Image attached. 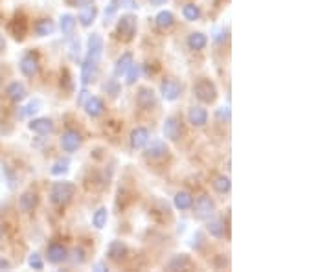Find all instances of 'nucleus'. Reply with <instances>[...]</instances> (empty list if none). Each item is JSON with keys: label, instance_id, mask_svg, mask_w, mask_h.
I'll use <instances>...</instances> for the list:
<instances>
[{"label": "nucleus", "instance_id": "obj_1", "mask_svg": "<svg viewBox=\"0 0 331 272\" xmlns=\"http://www.w3.org/2000/svg\"><path fill=\"white\" fill-rule=\"evenodd\" d=\"M74 193H76V186L74 182L63 180V182H55L50 190V202L53 206H65L72 201Z\"/></svg>", "mask_w": 331, "mask_h": 272}, {"label": "nucleus", "instance_id": "obj_2", "mask_svg": "<svg viewBox=\"0 0 331 272\" xmlns=\"http://www.w3.org/2000/svg\"><path fill=\"white\" fill-rule=\"evenodd\" d=\"M193 94L199 101L202 103H214L217 100V86L214 85V81L202 77L193 85Z\"/></svg>", "mask_w": 331, "mask_h": 272}, {"label": "nucleus", "instance_id": "obj_3", "mask_svg": "<svg viewBox=\"0 0 331 272\" xmlns=\"http://www.w3.org/2000/svg\"><path fill=\"white\" fill-rule=\"evenodd\" d=\"M116 34H118V37H120L122 41H125V43L133 41V37H135V34H136L135 15H122L118 24H116Z\"/></svg>", "mask_w": 331, "mask_h": 272}, {"label": "nucleus", "instance_id": "obj_4", "mask_svg": "<svg viewBox=\"0 0 331 272\" xmlns=\"http://www.w3.org/2000/svg\"><path fill=\"white\" fill-rule=\"evenodd\" d=\"M192 208H193L195 219H199V221H206L216 214V202L212 201V197H208V195L199 197L195 201V206H192Z\"/></svg>", "mask_w": 331, "mask_h": 272}, {"label": "nucleus", "instance_id": "obj_5", "mask_svg": "<svg viewBox=\"0 0 331 272\" xmlns=\"http://www.w3.org/2000/svg\"><path fill=\"white\" fill-rule=\"evenodd\" d=\"M83 143V136L79 131L76 129H68L63 133L61 136V147L63 151H67V153H74V151H77V149L81 147Z\"/></svg>", "mask_w": 331, "mask_h": 272}, {"label": "nucleus", "instance_id": "obj_6", "mask_svg": "<svg viewBox=\"0 0 331 272\" xmlns=\"http://www.w3.org/2000/svg\"><path fill=\"white\" fill-rule=\"evenodd\" d=\"M160 94H162V98L166 101H175L180 98V94H183V85L177 81V79H164L162 83H160Z\"/></svg>", "mask_w": 331, "mask_h": 272}, {"label": "nucleus", "instance_id": "obj_7", "mask_svg": "<svg viewBox=\"0 0 331 272\" xmlns=\"http://www.w3.org/2000/svg\"><path fill=\"white\" fill-rule=\"evenodd\" d=\"M164 136L169 140V142H177L183 136V122L177 116H169L164 122Z\"/></svg>", "mask_w": 331, "mask_h": 272}, {"label": "nucleus", "instance_id": "obj_8", "mask_svg": "<svg viewBox=\"0 0 331 272\" xmlns=\"http://www.w3.org/2000/svg\"><path fill=\"white\" fill-rule=\"evenodd\" d=\"M136 105L144 110L153 109V107L157 105V94H155L153 88H149V86H142V88H138V94H136Z\"/></svg>", "mask_w": 331, "mask_h": 272}, {"label": "nucleus", "instance_id": "obj_9", "mask_svg": "<svg viewBox=\"0 0 331 272\" xmlns=\"http://www.w3.org/2000/svg\"><path fill=\"white\" fill-rule=\"evenodd\" d=\"M101 52H103V39L100 34H92L88 35V41H86V57L92 59V61H100Z\"/></svg>", "mask_w": 331, "mask_h": 272}, {"label": "nucleus", "instance_id": "obj_10", "mask_svg": "<svg viewBox=\"0 0 331 272\" xmlns=\"http://www.w3.org/2000/svg\"><path fill=\"white\" fill-rule=\"evenodd\" d=\"M46 258H48V261L53 263V265H59V263L67 261V258H68L67 247L61 243H50L48 249H46Z\"/></svg>", "mask_w": 331, "mask_h": 272}, {"label": "nucleus", "instance_id": "obj_11", "mask_svg": "<svg viewBox=\"0 0 331 272\" xmlns=\"http://www.w3.org/2000/svg\"><path fill=\"white\" fill-rule=\"evenodd\" d=\"M19 68H20V72H22V76H26V77L37 76V72H39L37 57H35L34 53H26V55H22V59H20V63H19Z\"/></svg>", "mask_w": 331, "mask_h": 272}, {"label": "nucleus", "instance_id": "obj_12", "mask_svg": "<svg viewBox=\"0 0 331 272\" xmlns=\"http://www.w3.org/2000/svg\"><path fill=\"white\" fill-rule=\"evenodd\" d=\"M98 77V61L86 57L81 65V83L83 85H91L92 81H96Z\"/></svg>", "mask_w": 331, "mask_h": 272}, {"label": "nucleus", "instance_id": "obj_13", "mask_svg": "<svg viewBox=\"0 0 331 272\" xmlns=\"http://www.w3.org/2000/svg\"><path fill=\"white\" fill-rule=\"evenodd\" d=\"M149 131L145 127H136V129L131 131V136H129V143L133 149H144L145 145L149 143Z\"/></svg>", "mask_w": 331, "mask_h": 272}, {"label": "nucleus", "instance_id": "obj_14", "mask_svg": "<svg viewBox=\"0 0 331 272\" xmlns=\"http://www.w3.org/2000/svg\"><path fill=\"white\" fill-rule=\"evenodd\" d=\"M29 131H34L35 134H41V136H46L53 131V122L50 118H35L28 124Z\"/></svg>", "mask_w": 331, "mask_h": 272}, {"label": "nucleus", "instance_id": "obj_15", "mask_svg": "<svg viewBox=\"0 0 331 272\" xmlns=\"http://www.w3.org/2000/svg\"><path fill=\"white\" fill-rule=\"evenodd\" d=\"M85 110L86 114L91 116V118H98V116L103 114V110H105V103H103V100L101 98H98V96H88V100L85 101Z\"/></svg>", "mask_w": 331, "mask_h": 272}, {"label": "nucleus", "instance_id": "obj_16", "mask_svg": "<svg viewBox=\"0 0 331 272\" xmlns=\"http://www.w3.org/2000/svg\"><path fill=\"white\" fill-rule=\"evenodd\" d=\"M188 122L193 125V127H204L208 124V112L206 109L202 107H192L188 110Z\"/></svg>", "mask_w": 331, "mask_h": 272}, {"label": "nucleus", "instance_id": "obj_17", "mask_svg": "<svg viewBox=\"0 0 331 272\" xmlns=\"http://www.w3.org/2000/svg\"><path fill=\"white\" fill-rule=\"evenodd\" d=\"M168 145L162 142V140H153L151 145L145 149V157L151 158V160H159V158H164L168 155Z\"/></svg>", "mask_w": 331, "mask_h": 272}, {"label": "nucleus", "instance_id": "obj_18", "mask_svg": "<svg viewBox=\"0 0 331 272\" xmlns=\"http://www.w3.org/2000/svg\"><path fill=\"white\" fill-rule=\"evenodd\" d=\"M37 204H39V195L35 191H26V193H22L19 199V208L22 211H26V214L34 211Z\"/></svg>", "mask_w": 331, "mask_h": 272}, {"label": "nucleus", "instance_id": "obj_19", "mask_svg": "<svg viewBox=\"0 0 331 272\" xmlns=\"http://www.w3.org/2000/svg\"><path fill=\"white\" fill-rule=\"evenodd\" d=\"M96 17H98V8L94 4H91V6H85V8H81V11H79V15H77V20H79V24H81V26L88 28V26L96 20Z\"/></svg>", "mask_w": 331, "mask_h": 272}, {"label": "nucleus", "instance_id": "obj_20", "mask_svg": "<svg viewBox=\"0 0 331 272\" xmlns=\"http://www.w3.org/2000/svg\"><path fill=\"white\" fill-rule=\"evenodd\" d=\"M208 44V37L201 32H193V34L188 35V48L193 50V52H201L204 50Z\"/></svg>", "mask_w": 331, "mask_h": 272}, {"label": "nucleus", "instance_id": "obj_21", "mask_svg": "<svg viewBox=\"0 0 331 272\" xmlns=\"http://www.w3.org/2000/svg\"><path fill=\"white\" fill-rule=\"evenodd\" d=\"M125 254H127V247H125V243L118 241V239H116V241H110V245L107 247V258L109 259L120 261Z\"/></svg>", "mask_w": 331, "mask_h": 272}, {"label": "nucleus", "instance_id": "obj_22", "mask_svg": "<svg viewBox=\"0 0 331 272\" xmlns=\"http://www.w3.org/2000/svg\"><path fill=\"white\" fill-rule=\"evenodd\" d=\"M6 94H8V98H10L11 101H15V103H20V101L26 98V86L22 85V83L19 81H13L10 86H8V90H6Z\"/></svg>", "mask_w": 331, "mask_h": 272}, {"label": "nucleus", "instance_id": "obj_23", "mask_svg": "<svg viewBox=\"0 0 331 272\" xmlns=\"http://www.w3.org/2000/svg\"><path fill=\"white\" fill-rule=\"evenodd\" d=\"M206 221H208L206 228H208V232H210V235H214V237H223V235H225V230H226L225 219L212 215L210 219H206Z\"/></svg>", "mask_w": 331, "mask_h": 272}, {"label": "nucleus", "instance_id": "obj_24", "mask_svg": "<svg viewBox=\"0 0 331 272\" xmlns=\"http://www.w3.org/2000/svg\"><path fill=\"white\" fill-rule=\"evenodd\" d=\"M35 35L37 37H48L55 32V24H53L52 19H41L35 22Z\"/></svg>", "mask_w": 331, "mask_h": 272}, {"label": "nucleus", "instance_id": "obj_25", "mask_svg": "<svg viewBox=\"0 0 331 272\" xmlns=\"http://www.w3.org/2000/svg\"><path fill=\"white\" fill-rule=\"evenodd\" d=\"M133 53L131 52H125L124 55H122L118 61H116V65H114V76L116 77H122V76H125V72L129 70V67L133 65Z\"/></svg>", "mask_w": 331, "mask_h": 272}, {"label": "nucleus", "instance_id": "obj_26", "mask_svg": "<svg viewBox=\"0 0 331 272\" xmlns=\"http://www.w3.org/2000/svg\"><path fill=\"white\" fill-rule=\"evenodd\" d=\"M193 206V197L192 193H188V191H178L177 195H175V208L177 210H190Z\"/></svg>", "mask_w": 331, "mask_h": 272}, {"label": "nucleus", "instance_id": "obj_27", "mask_svg": "<svg viewBox=\"0 0 331 272\" xmlns=\"http://www.w3.org/2000/svg\"><path fill=\"white\" fill-rule=\"evenodd\" d=\"M188 265H190V256L188 254H178L168 263V268L169 270H184Z\"/></svg>", "mask_w": 331, "mask_h": 272}, {"label": "nucleus", "instance_id": "obj_28", "mask_svg": "<svg viewBox=\"0 0 331 272\" xmlns=\"http://www.w3.org/2000/svg\"><path fill=\"white\" fill-rule=\"evenodd\" d=\"M59 26H61L63 35H70L74 32V28H76V17L70 13L61 15V22H59Z\"/></svg>", "mask_w": 331, "mask_h": 272}, {"label": "nucleus", "instance_id": "obj_29", "mask_svg": "<svg viewBox=\"0 0 331 272\" xmlns=\"http://www.w3.org/2000/svg\"><path fill=\"white\" fill-rule=\"evenodd\" d=\"M155 20H157V26H159V28L168 29L175 24V15H173L171 11H160Z\"/></svg>", "mask_w": 331, "mask_h": 272}, {"label": "nucleus", "instance_id": "obj_30", "mask_svg": "<svg viewBox=\"0 0 331 272\" xmlns=\"http://www.w3.org/2000/svg\"><path fill=\"white\" fill-rule=\"evenodd\" d=\"M68 167H70V160L68 158H59L57 162H53L50 173H52L53 177H61V175H65L68 171Z\"/></svg>", "mask_w": 331, "mask_h": 272}, {"label": "nucleus", "instance_id": "obj_31", "mask_svg": "<svg viewBox=\"0 0 331 272\" xmlns=\"http://www.w3.org/2000/svg\"><path fill=\"white\" fill-rule=\"evenodd\" d=\"M183 15L186 20L195 22V20L201 19V10H199V6H195V4H186L183 8Z\"/></svg>", "mask_w": 331, "mask_h": 272}, {"label": "nucleus", "instance_id": "obj_32", "mask_svg": "<svg viewBox=\"0 0 331 272\" xmlns=\"http://www.w3.org/2000/svg\"><path fill=\"white\" fill-rule=\"evenodd\" d=\"M214 188H216L217 193H228L232 188V182L228 177H225V175H219V177H216V180H214Z\"/></svg>", "mask_w": 331, "mask_h": 272}, {"label": "nucleus", "instance_id": "obj_33", "mask_svg": "<svg viewBox=\"0 0 331 272\" xmlns=\"http://www.w3.org/2000/svg\"><path fill=\"white\" fill-rule=\"evenodd\" d=\"M107 217H109V214H107V208H100V210L94 211V215H92V225L96 226L98 230H101L103 226L107 225Z\"/></svg>", "mask_w": 331, "mask_h": 272}, {"label": "nucleus", "instance_id": "obj_34", "mask_svg": "<svg viewBox=\"0 0 331 272\" xmlns=\"http://www.w3.org/2000/svg\"><path fill=\"white\" fill-rule=\"evenodd\" d=\"M125 77H127V79H125L127 85H135L136 79L140 77V65H135V63H133L129 67V70L125 72Z\"/></svg>", "mask_w": 331, "mask_h": 272}, {"label": "nucleus", "instance_id": "obj_35", "mask_svg": "<svg viewBox=\"0 0 331 272\" xmlns=\"http://www.w3.org/2000/svg\"><path fill=\"white\" fill-rule=\"evenodd\" d=\"M28 265H29L32 268H34V270H43V268H44V261L41 259V256H39L37 252H34L32 256H29Z\"/></svg>", "mask_w": 331, "mask_h": 272}, {"label": "nucleus", "instance_id": "obj_36", "mask_svg": "<svg viewBox=\"0 0 331 272\" xmlns=\"http://www.w3.org/2000/svg\"><path fill=\"white\" fill-rule=\"evenodd\" d=\"M114 4L118 8H124V10H136L138 8V2L136 0H114Z\"/></svg>", "mask_w": 331, "mask_h": 272}, {"label": "nucleus", "instance_id": "obj_37", "mask_svg": "<svg viewBox=\"0 0 331 272\" xmlns=\"http://www.w3.org/2000/svg\"><path fill=\"white\" fill-rule=\"evenodd\" d=\"M105 90H107V94H110L112 98H116V96L120 94V85H118V81H116V79H112V81H109L105 85Z\"/></svg>", "mask_w": 331, "mask_h": 272}, {"label": "nucleus", "instance_id": "obj_38", "mask_svg": "<svg viewBox=\"0 0 331 272\" xmlns=\"http://www.w3.org/2000/svg\"><path fill=\"white\" fill-rule=\"evenodd\" d=\"M41 107H43V103H41V100H34V101H29V105L26 107L24 114H26V116L34 114V112H37V110H41Z\"/></svg>", "mask_w": 331, "mask_h": 272}, {"label": "nucleus", "instance_id": "obj_39", "mask_svg": "<svg viewBox=\"0 0 331 272\" xmlns=\"http://www.w3.org/2000/svg\"><path fill=\"white\" fill-rule=\"evenodd\" d=\"M217 118H219L221 122L230 124V107H221V109L217 110Z\"/></svg>", "mask_w": 331, "mask_h": 272}, {"label": "nucleus", "instance_id": "obj_40", "mask_svg": "<svg viewBox=\"0 0 331 272\" xmlns=\"http://www.w3.org/2000/svg\"><path fill=\"white\" fill-rule=\"evenodd\" d=\"M70 57H72L74 61H77V57H79V41H76V39H74L72 44H70Z\"/></svg>", "mask_w": 331, "mask_h": 272}, {"label": "nucleus", "instance_id": "obj_41", "mask_svg": "<svg viewBox=\"0 0 331 272\" xmlns=\"http://www.w3.org/2000/svg\"><path fill=\"white\" fill-rule=\"evenodd\" d=\"M83 261H85V250H83V249H76V250H74V263L81 265Z\"/></svg>", "mask_w": 331, "mask_h": 272}, {"label": "nucleus", "instance_id": "obj_42", "mask_svg": "<svg viewBox=\"0 0 331 272\" xmlns=\"http://www.w3.org/2000/svg\"><path fill=\"white\" fill-rule=\"evenodd\" d=\"M70 4L74 6V8H85V6H91V4H94V0H68Z\"/></svg>", "mask_w": 331, "mask_h": 272}, {"label": "nucleus", "instance_id": "obj_43", "mask_svg": "<svg viewBox=\"0 0 331 272\" xmlns=\"http://www.w3.org/2000/svg\"><path fill=\"white\" fill-rule=\"evenodd\" d=\"M88 96H91V94H88V90H86V88H83V90L79 92V96H77V105H81V107L85 105V101L88 100Z\"/></svg>", "mask_w": 331, "mask_h": 272}, {"label": "nucleus", "instance_id": "obj_44", "mask_svg": "<svg viewBox=\"0 0 331 272\" xmlns=\"http://www.w3.org/2000/svg\"><path fill=\"white\" fill-rule=\"evenodd\" d=\"M149 2H151V6H164L168 0H149Z\"/></svg>", "mask_w": 331, "mask_h": 272}, {"label": "nucleus", "instance_id": "obj_45", "mask_svg": "<svg viewBox=\"0 0 331 272\" xmlns=\"http://www.w3.org/2000/svg\"><path fill=\"white\" fill-rule=\"evenodd\" d=\"M10 267H11L10 261H6V259L0 258V268H10Z\"/></svg>", "mask_w": 331, "mask_h": 272}, {"label": "nucleus", "instance_id": "obj_46", "mask_svg": "<svg viewBox=\"0 0 331 272\" xmlns=\"http://www.w3.org/2000/svg\"><path fill=\"white\" fill-rule=\"evenodd\" d=\"M4 48H6V39L2 37V35H0V52H2Z\"/></svg>", "mask_w": 331, "mask_h": 272}, {"label": "nucleus", "instance_id": "obj_47", "mask_svg": "<svg viewBox=\"0 0 331 272\" xmlns=\"http://www.w3.org/2000/svg\"><path fill=\"white\" fill-rule=\"evenodd\" d=\"M96 268H100V270H109V268H107L105 265H103V263H98V265H96Z\"/></svg>", "mask_w": 331, "mask_h": 272}, {"label": "nucleus", "instance_id": "obj_48", "mask_svg": "<svg viewBox=\"0 0 331 272\" xmlns=\"http://www.w3.org/2000/svg\"><path fill=\"white\" fill-rule=\"evenodd\" d=\"M2 234H4V230H2V226H0V239H2Z\"/></svg>", "mask_w": 331, "mask_h": 272}, {"label": "nucleus", "instance_id": "obj_49", "mask_svg": "<svg viewBox=\"0 0 331 272\" xmlns=\"http://www.w3.org/2000/svg\"><path fill=\"white\" fill-rule=\"evenodd\" d=\"M0 85H2V76H0Z\"/></svg>", "mask_w": 331, "mask_h": 272}]
</instances>
